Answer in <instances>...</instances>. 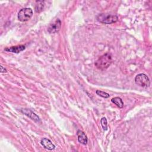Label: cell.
<instances>
[{
  "instance_id": "obj_1",
  "label": "cell",
  "mask_w": 152,
  "mask_h": 152,
  "mask_svg": "<svg viewBox=\"0 0 152 152\" xmlns=\"http://www.w3.org/2000/svg\"><path fill=\"white\" fill-rule=\"evenodd\" d=\"M112 62V56L109 53H106L101 56L95 62L96 66L100 69L103 70L107 68Z\"/></svg>"
},
{
  "instance_id": "obj_2",
  "label": "cell",
  "mask_w": 152,
  "mask_h": 152,
  "mask_svg": "<svg viewBox=\"0 0 152 152\" xmlns=\"http://www.w3.org/2000/svg\"><path fill=\"white\" fill-rule=\"evenodd\" d=\"M97 20L103 24H110L114 23H116L118 17L116 15H110L107 14H100L97 17Z\"/></svg>"
},
{
  "instance_id": "obj_3",
  "label": "cell",
  "mask_w": 152,
  "mask_h": 152,
  "mask_svg": "<svg viewBox=\"0 0 152 152\" xmlns=\"http://www.w3.org/2000/svg\"><path fill=\"white\" fill-rule=\"evenodd\" d=\"M135 82L138 86L147 88L150 86V80L148 76L143 73L137 75L135 77Z\"/></svg>"
},
{
  "instance_id": "obj_4",
  "label": "cell",
  "mask_w": 152,
  "mask_h": 152,
  "mask_svg": "<svg viewBox=\"0 0 152 152\" xmlns=\"http://www.w3.org/2000/svg\"><path fill=\"white\" fill-rule=\"evenodd\" d=\"M33 15V10L30 8H24L20 10L18 13L17 17L19 21L24 22L29 20Z\"/></svg>"
},
{
  "instance_id": "obj_5",
  "label": "cell",
  "mask_w": 152,
  "mask_h": 152,
  "mask_svg": "<svg viewBox=\"0 0 152 152\" xmlns=\"http://www.w3.org/2000/svg\"><path fill=\"white\" fill-rule=\"evenodd\" d=\"M61 27V21L59 19H56L55 21L49 24L48 27V31L49 33H55L59 31Z\"/></svg>"
},
{
  "instance_id": "obj_6",
  "label": "cell",
  "mask_w": 152,
  "mask_h": 152,
  "mask_svg": "<svg viewBox=\"0 0 152 152\" xmlns=\"http://www.w3.org/2000/svg\"><path fill=\"white\" fill-rule=\"evenodd\" d=\"M21 112L24 115H25L27 117L30 118L31 119L33 120L34 122H37V123L41 122L40 119L39 118V117L36 113H34L33 112H32L31 110L28 109H22L21 110Z\"/></svg>"
},
{
  "instance_id": "obj_7",
  "label": "cell",
  "mask_w": 152,
  "mask_h": 152,
  "mask_svg": "<svg viewBox=\"0 0 152 152\" xmlns=\"http://www.w3.org/2000/svg\"><path fill=\"white\" fill-rule=\"evenodd\" d=\"M40 143L44 147V148L49 150H53L55 148V145L48 138H42L41 140Z\"/></svg>"
},
{
  "instance_id": "obj_8",
  "label": "cell",
  "mask_w": 152,
  "mask_h": 152,
  "mask_svg": "<svg viewBox=\"0 0 152 152\" xmlns=\"http://www.w3.org/2000/svg\"><path fill=\"white\" fill-rule=\"evenodd\" d=\"M26 49L25 46L24 45H18V46H11L10 48H6L4 49L5 51L15 53H18L23 50H24Z\"/></svg>"
},
{
  "instance_id": "obj_9",
  "label": "cell",
  "mask_w": 152,
  "mask_h": 152,
  "mask_svg": "<svg viewBox=\"0 0 152 152\" xmlns=\"http://www.w3.org/2000/svg\"><path fill=\"white\" fill-rule=\"evenodd\" d=\"M77 135L78 137V141H79V142L84 145L87 144L88 142V138L87 135L85 134V133L83 131L81 130H78L77 132Z\"/></svg>"
},
{
  "instance_id": "obj_10",
  "label": "cell",
  "mask_w": 152,
  "mask_h": 152,
  "mask_svg": "<svg viewBox=\"0 0 152 152\" xmlns=\"http://www.w3.org/2000/svg\"><path fill=\"white\" fill-rule=\"evenodd\" d=\"M111 102L116 104L119 108H122L124 106V102L119 97H115L111 99Z\"/></svg>"
},
{
  "instance_id": "obj_11",
  "label": "cell",
  "mask_w": 152,
  "mask_h": 152,
  "mask_svg": "<svg viewBox=\"0 0 152 152\" xmlns=\"http://www.w3.org/2000/svg\"><path fill=\"white\" fill-rule=\"evenodd\" d=\"M44 3H45V1H39L36 2V4L34 8L35 11L36 12H40L43 10L44 7Z\"/></svg>"
},
{
  "instance_id": "obj_12",
  "label": "cell",
  "mask_w": 152,
  "mask_h": 152,
  "mask_svg": "<svg viewBox=\"0 0 152 152\" xmlns=\"http://www.w3.org/2000/svg\"><path fill=\"white\" fill-rule=\"evenodd\" d=\"M100 123H101V125L102 126L103 129L104 131H106L107 129V124L106 118L104 117L102 118L100 120Z\"/></svg>"
},
{
  "instance_id": "obj_13",
  "label": "cell",
  "mask_w": 152,
  "mask_h": 152,
  "mask_svg": "<svg viewBox=\"0 0 152 152\" xmlns=\"http://www.w3.org/2000/svg\"><path fill=\"white\" fill-rule=\"evenodd\" d=\"M96 94L100 96V97H102L103 98H108L109 97V94H108L106 92H104L103 91H101V90H97L96 91Z\"/></svg>"
},
{
  "instance_id": "obj_14",
  "label": "cell",
  "mask_w": 152,
  "mask_h": 152,
  "mask_svg": "<svg viewBox=\"0 0 152 152\" xmlns=\"http://www.w3.org/2000/svg\"><path fill=\"white\" fill-rule=\"evenodd\" d=\"M7 72V69L5 68H4L2 66H1V72Z\"/></svg>"
}]
</instances>
